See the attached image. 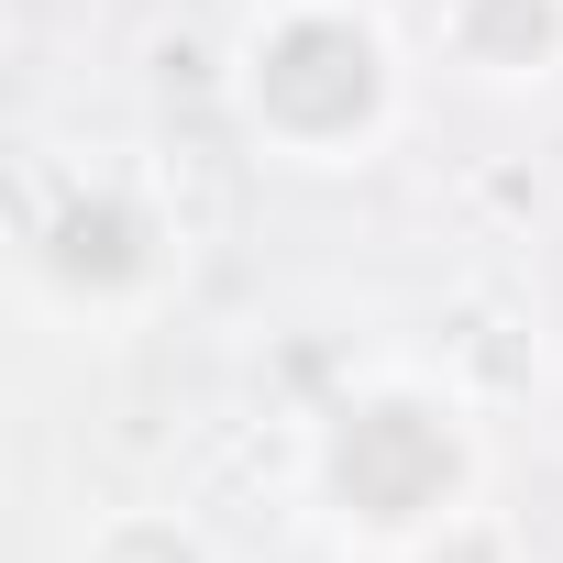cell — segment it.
<instances>
[{"label": "cell", "instance_id": "6da1fadb", "mask_svg": "<svg viewBox=\"0 0 563 563\" xmlns=\"http://www.w3.org/2000/svg\"><path fill=\"white\" fill-rule=\"evenodd\" d=\"M475 497H486V409L431 354H376L299 420V508L354 563H409Z\"/></svg>", "mask_w": 563, "mask_h": 563}, {"label": "cell", "instance_id": "7a4b0ae2", "mask_svg": "<svg viewBox=\"0 0 563 563\" xmlns=\"http://www.w3.org/2000/svg\"><path fill=\"white\" fill-rule=\"evenodd\" d=\"M232 133L288 177H354L409 133L420 56L387 0H243L221 45Z\"/></svg>", "mask_w": 563, "mask_h": 563}, {"label": "cell", "instance_id": "3957f363", "mask_svg": "<svg viewBox=\"0 0 563 563\" xmlns=\"http://www.w3.org/2000/svg\"><path fill=\"white\" fill-rule=\"evenodd\" d=\"M23 288L67 332H144L188 288V210L133 144H78L23 177Z\"/></svg>", "mask_w": 563, "mask_h": 563}, {"label": "cell", "instance_id": "277c9868", "mask_svg": "<svg viewBox=\"0 0 563 563\" xmlns=\"http://www.w3.org/2000/svg\"><path fill=\"white\" fill-rule=\"evenodd\" d=\"M431 67L475 100H541L563 78V0H431Z\"/></svg>", "mask_w": 563, "mask_h": 563}, {"label": "cell", "instance_id": "5b68a950", "mask_svg": "<svg viewBox=\"0 0 563 563\" xmlns=\"http://www.w3.org/2000/svg\"><path fill=\"white\" fill-rule=\"evenodd\" d=\"M78 563H221V541L177 497H122V508H100L78 530Z\"/></svg>", "mask_w": 563, "mask_h": 563}, {"label": "cell", "instance_id": "8992f818", "mask_svg": "<svg viewBox=\"0 0 563 563\" xmlns=\"http://www.w3.org/2000/svg\"><path fill=\"white\" fill-rule=\"evenodd\" d=\"M409 563H530V541H519V519H508L497 497H475V508H453Z\"/></svg>", "mask_w": 563, "mask_h": 563}]
</instances>
